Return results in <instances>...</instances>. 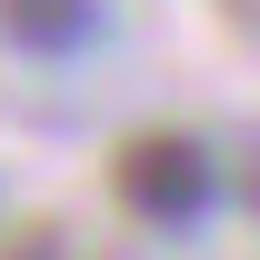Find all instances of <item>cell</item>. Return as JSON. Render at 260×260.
Returning <instances> with one entry per match:
<instances>
[{
	"instance_id": "obj_1",
	"label": "cell",
	"mask_w": 260,
	"mask_h": 260,
	"mask_svg": "<svg viewBox=\"0 0 260 260\" xmlns=\"http://www.w3.org/2000/svg\"><path fill=\"white\" fill-rule=\"evenodd\" d=\"M110 200H120L130 220H150V230H190L220 200V160H210V140H190V130H130L120 150H110Z\"/></svg>"
},
{
	"instance_id": "obj_2",
	"label": "cell",
	"mask_w": 260,
	"mask_h": 260,
	"mask_svg": "<svg viewBox=\"0 0 260 260\" xmlns=\"http://www.w3.org/2000/svg\"><path fill=\"white\" fill-rule=\"evenodd\" d=\"M0 40L30 60H70L100 40V0H0Z\"/></svg>"
},
{
	"instance_id": "obj_3",
	"label": "cell",
	"mask_w": 260,
	"mask_h": 260,
	"mask_svg": "<svg viewBox=\"0 0 260 260\" xmlns=\"http://www.w3.org/2000/svg\"><path fill=\"white\" fill-rule=\"evenodd\" d=\"M0 260H60L50 220H20V230H0Z\"/></svg>"
}]
</instances>
